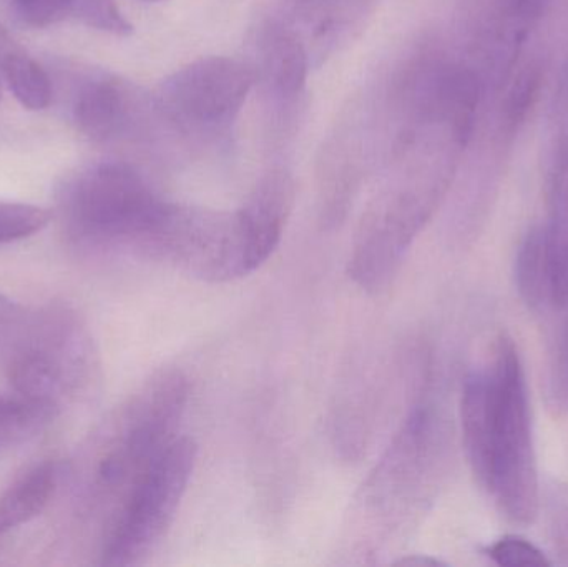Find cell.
I'll use <instances>...</instances> for the list:
<instances>
[{
  "mask_svg": "<svg viewBox=\"0 0 568 567\" xmlns=\"http://www.w3.org/2000/svg\"><path fill=\"white\" fill-rule=\"evenodd\" d=\"M294 200L293 175L287 170L273 169L260 179L242 209L236 210L250 273L256 272L278 249Z\"/></svg>",
  "mask_w": 568,
  "mask_h": 567,
  "instance_id": "obj_8",
  "label": "cell"
},
{
  "mask_svg": "<svg viewBox=\"0 0 568 567\" xmlns=\"http://www.w3.org/2000/svg\"><path fill=\"white\" fill-rule=\"evenodd\" d=\"M547 533L560 565L568 566V485L552 482L544 493Z\"/></svg>",
  "mask_w": 568,
  "mask_h": 567,
  "instance_id": "obj_19",
  "label": "cell"
},
{
  "mask_svg": "<svg viewBox=\"0 0 568 567\" xmlns=\"http://www.w3.org/2000/svg\"><path fill=\"white\" fill-rule=\"evenodd\" d=\"M50 220L52 213L43 206L0 202V245L29 239L42 232Z\"/></svg>",
  "mask_w": 568,
  "mask_h": 567,
  "instance_id": "obj_18",
  "label": "cell"
},
{
  "mask_svg": "<svg viewBox=\"0 0 568 567\" xmlns=\"http://www.w3.org/2000/svg\"><path fill=\"white\" fill-rule=\"evenodd\" d=\"M554 313L557 323L547 346L546 398L550 413L562 418L568 415V305Z\"/></svg>",
  "mask_w": 568,
  "mask_h": 567,
  "instance_id": "obj_16",
  "label": "cell"
},
{
  "mask_svg": "<svg viewBox=\"0 0 568 567\" xmlns=\"http://www.w3.org/2000/svg\"><path fill=\"white\" fill-rule=\"evenodd\" d=\"M256 83L258 77L250 63L232 57H203L166 77L153 105L169 125L185 135H220L235 122Z\"/></svg>",
  "mask_w": 568,
  "mask_h": 567,
  "instance_id": "obj_5",
  "label": "cell"
},
{
  "mask_svg": "<svg viewBox=\"0 0 568 567\" xmlns=\"http://www.w3.org/2000/svg\"><path fill=\"white\" fill-rule=\"evenodd\" d=\"M493 458L486 492L507 522L529 526L539 515L542 492L534 445L526 369L516 342L500 335L493 365Z\"/></svg>",
  "mask_w": 568,
  "mask_h": 567,
  "instance_id": "obj_2",
  "label": "cell"
},
{
  "mask_svg": "<svg viewBox=\"0 0 568 567\" xmlns=\"http://www.w3.org/2000/svg\"><path fill=\"white\" fill-rule=\"evenodd\" d=\"M460 428L470 472L487 489L493 458V376L489 366L473 369L464 379Z\"/></svg>",
  "mask_w": 568,
  "mask_h": 567,
  "instance_id": "obj_10",
  "label": "cell"
},
{
  "mask_svg": "<svg viewBox=\"0 0 568 567\" xmlns=\"http://www.w3.org/2000/svg\"><path fill=\"white\" fill-rule=\"evenodd\" d=\"M403 182L384 190L361 222L349 273L364 290L379 292L396 275L407 250L446 195L457 159L410 152Z\"/></svg>",
  "mask_w": 568,
  "mask_h": 567,
  "instance_id": "obj_1",
  "label": "cell"
},
{
  "mask_svg": "<svg viewBox=\"0 0 568 567\" xmlns=\"http://www.w3.org/2000/svg\"><path fill=\"white\" fill-rule=\"evenodd\" d=\"M70 117L77 130L100 145L122 142L139 135L153 102L129 80L89 69L73 77Z\"/></svg>",
  "mask_w": 568,
  "mask_h": 567,
  "instance_id": "obj_6",
  "label": "cell"
},
{
  "mask_svg": "<svg viewBox=\"0 0 568 567\" xmlns=\"http://www.w3.org/2000/svg\"><path fill=\"white\" fill-rule=\"evenodd\" d=\"M0 73L20 105L29 110H45L53 100L49 73L19 45L0 55Z\"/></svg>",
  "mask_w": 568,
  "mask_h": 567,
  "instance_id": "obj_14",
  "label": "cell"
},
{
  "mask_svg": "<svg viewBox=\"0 0 568 567\" xmlns=\"http://www.w3.org/2000/svg\"><path fill=\"white\" fill-rule=\"evenodd\" d=\"M59 483V472L53 463H42L17 479L0 496V536L40 515L52 499Z\"/></svg>",
  "mask_w": 568,
  "mask_h": 567,
  "instance_id": "obj_12",
  "label": "cell"
},
{
  "mask_svg": "<svg viewBox=\"0 0 568 567\" xmlns=\"http://www.w3.org/2000/svg\"><path fill=\"white\" fill-rule=\"evenodd\" d=\"M490 561L506 567H550L552 561L529 539L523 536L507 535L497 539L486 549Z\"/></svg>",
  "mask_w": 568,
  "mask_h": 567,
  "instance_id": "obj_20",
  "label": "cell"
},
{
  "mask_svg": "<svg viewBox=\"0 0 568 567\" xmlns=\"http://www.w3.org/2000/svg\"><path fill=\"white\" fill-rule=\"evenodd\" d=\"M514 275L517 292L529 312L539 316L552 312V288L542 226L530 229L520 242Z\"/></svg>",
  "mask_w": 568,
  "mask_h": 567,
  "instance_id": "obj_13",
  "label": "cell"
},
{
  "mask_svg": "<svg viewBox=\"0 0 568 567\" xmlns=\"http://www.w3.org/2000/svg\"><path fill=\"white\" fill-rule=\"evenodd\" d=\"M60 206L70 235L82 245L143 253L169 202L133 166L100 162L65 183Z\"/></svg>",
  "mask_w": 568,
  "mask_h": 567,
  "instance_id": "obj_3",
  "label": "cell"
},
{
  "mask_svg": "<svg viewBox=\"0 0 568 567\" xmlns=\"http://www.w3.org/2000/svg\"><path fill=\"white\" fill-rule=\"evenodd\" d=\"M310 65V47L290 22L270 19L260 27L253 67L258 82L275 100H296L306 85Z\"/></svg>",
  "mask_w": 568,
  "mask_h": 567,
  "instance_id": "obj_9",
  "label": "cell"
},
{
  "mask_svg": "<svg viewBox=\"0 0 568 567\" xmlns=\"http://www.w3.org/2000/svg\"><path fill=\"white\" fill-rule=\"evenodd\" d=\"M16 318V308L9 300L0 296V336L9 330L10 323Z\"/></svg>",
  "mask_w": 568,
  "mask_h": 567,
  "instance_id": "obj_22",
  "label": "cell"
},
{
  "mask_svg": "<svg viewBox=\"0 0 568 567\" xmlns=\"http://www.w3.org/2000/svg\"><path fill=\"white\" fill-rule=\"evenodd\" d=\"M10 379L27 398L53 402L65 385V345L52 340H33L10 362Z\"/></svg>",
  "mask_w": 568,
  "mask_h": 567,
  "instance_id": "obj_11",
  "label": "cell"
},
{
  "mask_svg": "<svg viewBox=\"0 0 568 567\" xmlns=\"http://www.w3.org/2000/svg\"><path fill=\"white\" fill-rule=\"evenodd\" d=\"M55 403L45 399L0 398V448L20 445L39 435L53 418Z\"/></svg>",
  "mask_w": 568,
  "mask_h": 567,
  "instance_id": "obj_15",
  "label": "cell"
},
{
  "mask_svg": "<svg viewBox=\"0 0 568 567\" xmlns=\"http://www.w3.org/2000/svg\"><path fill=\"white\" fill-rule=\"evenodd\" d=\"M9 3L20 22L36 29L65 19L60 0H9Z\"/></svg>",
  "mask_w": 568,
  "mask_h": 567,
  "instance_id": "obj_21",
  "label": "cell"
},
{
  "mask_svg": "<svg viewBox=\"0 0 568 567\" xmlns=\"http://www.w3.org/2000/svg\"><path fill=\"white\" fill-rule=\"evenodd\" d=\"M484 87L513 70L520 47L542 17L549 0H470Z\"/></svg>",
  "mask_w": 568,
  "mask_h": 567,
  "instance_id": "obj_7",
  "label": "cell"
},
{
  "mask_svg": "<svg viewBox=\"0 0 568 567\" xmlns=\"http://www.w3.org/2000/svg\"><path fill=\"white\" fill-rule=\"evenodd\" d=\"M149 2H160V0H149Z\"/></svg>",
  "mask_w": 568,
  "mask_h": 567,
  "instance_id": "obj_24",
  "label": "cell"
},
{
  "mask_svg": "<svg viewBox=\"0 0 568 567\" xmlns=\"http://www.w3.org/2000/svg\"><path fill=\"white\" fill-rule=\"evenodd\" d=\"M63 16L79 20L90 29L113 36H130L133 27L115 0H60Z\"/></svg>",
  "mask_w": 568,
  "mask_h": 567,
  "instance_id": "obj_17",
  "label": "cell"
},
{
  "mask_svg": "<svg viewBox=\"0 0 568 567\" xmlns=\"http://www.w3.org/2000/svg\"><path fill=\"white\" fill-rule=\"evenodd\" d=\"M12 45H16V43L10 39L9 33L0 27V55H2V53ZM0 93H2V85H0Z\"/></svg>",
  "mask_w": 568,
  "mask_h": 567,
  "instance_id": "obj_23",
  "label": "cell"
},
{
  "mask_svg": "<svg viewBox=\"0 0 568 567\" xmlns=\"http://www.w3.org/2000/svg\"><path fill=\"white\" fill-rule=\"evenodd\" d=\"M196 453L192 438L176 436L156 456L122 503L103 548V565H139L162 541L189 489Z\"/></svg>",
  "mask_w": 568,
  "mask_h": 567,
  "instance_id": "obj_4",
  "label": "cell"
}]
</instances>
